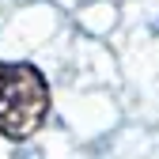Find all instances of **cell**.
I'll list each match as a JSON object with an SVG mask.
<instances>
[{
  "label": "cell",
  "instance_id": "cell-1",
  "mask_svg": "<svg viewBox=\"0 0 159 159\" xmlns=\"http://www.w3.org/2000/svg\"><path fill=\"white\" fill-rule=\"evenodd\" d=\"M53 95L42 68L27 61H0V136L23 144L46 125Z\"/></svg>",
  "mask_w": 159,
  "mask_h": 159
}]
</instances>
